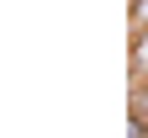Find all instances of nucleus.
Here are the masks:
<instances>
[{"mask_svg":"<svg viewBox=\"0 0 148 138\" xmlns=\"http://www.w3.org/2000/svg\"><path fill=\"white\" fill-rule=\"evenodd\" d=\"M132 117H143V122H148V80L132 90Z\"/></svg>","mask_w":148,"mask_h":138,"instance_id":"obj_1","label":"nucleus"}]
</instances>
